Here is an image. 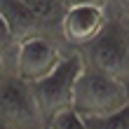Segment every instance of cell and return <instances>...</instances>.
Segmentation results:
<instances>
[{
	"instance_id": "6da1fadb",
	"label": "cell",
	"mask_w": 129,
	"mask_h": 129,
	"mask_svg": "<svg viewBox=\"0 0 129 129\" xmlns=\"http://www.w3.org/2000/svg\"><path fill=\"white\" fill-rule=\"evenodd\" d=\"M129 108V85L92 68H85L75 80L71 110H75L82 120L108 117Z\"/></svg>"
},
{
	"instance_id": "7a4b0ae2",
	"label": "cell",
	"mask_w": 129,
	"mask_h": 129,
	"mask_svg": "<svg viewBox=\"0 0 129 129\" xmlns=\"http://www.w3.org/2000/svg\"><path fill=\"white\" fill-rule=\"evenodd\" d=\"M78 52L85 68L129 85V31L122 19H108L103 31Z\"/></svg>"
},
{
	"instance_id": "3957f363",
	"label": "cell",
	"mask_w": 129,
	"mask_h": 129,
	"mask_svg": "<svg viewBox=\"0 0 129 129\" xmlns=\"http://www.w3.org/2000/svg\"><path fill=\"white\" fill-rule=\"evenodd\" d=\"M82 71H85V61H82L80 52L75 49L71 54H63L61 61L56 63V68L49 75H45L42 80L31 85L35 103H38L45 120H49L52 115L71 108L73 87H75V80L80 78Z\"/></svg>"
},
{
	"instance_id": "277c9868",
	"label": "cell",
	"mask_w": 129,
	"mask_h": 129,
	"mask_svg": "<svg viewBox=\"0 0 129 129\" xmlns=\"http://www.w3.org/2000/svg\"><path fill=\"white\" fill-rule=\"evenodd\" d=\"M0 124L7 129H47L31 85L17 75L0 78Z\"/></svg>"
},
{
	"instance_id": "5b68a950",
	"label": "cell",
	"mask_w": 129,
	"mask_h": 129,
	"mask_svg": "<svg viewBox=\"0 0 129 129\" xmlns=\"http://www.w3.org/2000/svg\"><path fill=\"white\" fill-rule=\"evenodd\" d=\"M61 56H63L61 49L47 35H33L14 47V61H12L14 75L28 85H33L54 71Z\"/></svg>"
},
{
	"instance_id": "8992f818",
	"label": "cell",
	"mask_w": 129,
	"mask_h": 129,
	"mask_svg": "<svg viewBox=\"0 0 129 129\" xmlns=\"http://www.w3.org/2000/svg\"><path fill=\"white\" fill-rule=\"evenodd\" d=\"M106 24H108V12L103 5H85L63 12L59 26H61L63 40L75 49H82L103 31Z\"/></svg>"
},
{
	"instance_id": "52a82bcc",
	"label": "cell",
	"mask_w": 129,
	"mask_h": 129,
	"mask_svg": "<svg viewBox=\"0 0 129 129\" xmlns=\"http://www.w3.org/2000/svg\"><path fill=\"white\" fill-rule=\"evenodd\" d=\"M0 21L7 28L14 45L24 42L33 35H42L40 17L21 0H0Z\"/></svg>"
},
{
	"instance_id": "ba28073f",
	"label": "cell",
	"mask_w": 129,
	"mask_h": 129,
	"mask_svg": "<svg viewBox=\"0 0 129 129\" xmlns=\"http://www.w3.org/2000/svg\"><path fill=\"white\" fill-rule=\"evenodd\" d=\"M87 129H129V108L115 113L108 117H96V120H85Z\"/></svg>"
},
{
	"instance_id": "9c48e42d",
	"label": "cell",
	"mask_w": 129,
	"mask_h": 129,
	"mask_svg": "<svg viewBox=\"0 0 129 129\" xmlns=\"http://www.w3.org/2000/svg\"><path fill=\"white\" fill-rule=\"evenodd\" d=\"M47 129H87L85 120H82L75 110H61L47 120Z\"/></svg>"
},
{
	"instance_id": "30bf717a",
	"label": "cell",
	"mask_w": 129,
	"mask_h": 129,
	"mask_svg": "<svg viewBox=\"0 0 129 129\" xmlns=\"http://www.w3.org/2000/svg\"><path fill=\"white\" fill-rule=\"evenodd\" d=\"M61 12H68L73 7H85V5H108V0H54Z\"/></svg>"
},
{
	"instance_id": "8fae6325",
	"label": "cell",
	"mask_w": 129,
	"mask_h": 129,
	"mask_svg": "<svg viewBox=\"0 0 129 129\" xmlns=\"http://www.w3.org/2000/svg\"><path fill=\"white\" fill-rule=\"evenodd\" d=\"M113 5H115V19L127 21L129 19V0H113Z\"/></svg>"
},
{
	"instance_id": "7c38bea8",
	"label": "cell",
	"mask_w": 129,
	"mask_h": 129,
	"mask_svg": "<svg viewBox=\"0 0 129 129\" xmlns=\"http://www.w3.org/2000/svg\"><path fill=\"white\" fill-rule=\"evenodd\" d=\"M124 24H127V31H129V19H127V21H124Z\"/></svg>"
},
{
	"instance_id": "4fadbf2b",
	"label": "cell",
	"mask_w": 129,
	"mask_h": 129,
	"mask_svg": "<svg viewBox=\"0 0 129 129\" xmlns=\"http://www.w3.org/2000/svg\"><path fill=\"white\" fill-rule=\"evenodd\" d=\"M0 129H7V127H3V124H0Z\"/></svg>"
}]
</instances>
